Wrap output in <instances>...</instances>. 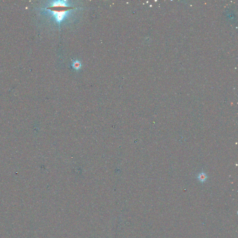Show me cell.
Returning a JSON list of instances; mask_svg holds the SVG:
<instances>
[{
	"label": "cell",
	"instance_id": "obj_4",
	"mask_svg": "<svg viewBox=\"0 0 238 238\" xmlns=\"http://www.w3.org/2000/svg\"><path fill=\"white\" fill-rule=\"evenodd\" d=\"M72 67L76 70H79L81 68L82 64L80 61L76 60L73 62L72 64Z\"/></svg>",
	"mask_w": 238,
	"mask_h": 238
},
{
	"label": "cell",
	"instance_id": "obj_1",
	"mask_svg": "<svg viewBox=\"0 0 238 238\" xmlns=\"http://www.w3.org/2000/svg\"><path fill=\"white\" fill-rule=\"evenodd\" d=\"M48 11H49L51 13L52 15L55 19L56 22L59 24H60L67 17L68 13L70 12L69 10L60 11L51 10H48Z\"/></svg>",
	"mask_w": 238,
	"mask_h": 238
},
{
	"label": "cell",
	"instance_id": "obj_3",
	"mask_svg": "<svg viewBox=\"0 0 238 238\" xmlns=\"http://www.w3.org/2000/svg\"><path fill=\"white\" fill-rule=\"evenodd\" d=\"M208 178V176L207 174L203 171L201 173H199L197 176V178L201 183H204V182H205Z\"/></svg>",
	"mask_w": 238,
	"mask_h": 238
},
{
	"label": "cell",
	"instance_id": "obj_2",
	"mask_svg": "<svg viewBox=\"0 0 238 238\" xmlns=\"http://www.w3.org/2000/svg\"><path fill=\"white\" fill-rule=\"evenodd\" d=\"M51 7H69L67 0H56L53 1L50 3Z\"/></svg>",
	"mask_w": 238,
	"mask_h": 238
}]
</instances>
